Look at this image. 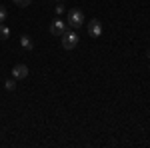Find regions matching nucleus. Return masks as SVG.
I'll list each match as a JSON object with an SVG mask.
<instances>
[{
  "label": "nucleus",
  "mask_w": 150,
  "mask_h": 148,
  "mask_svg": "<svg viewBox=\"0 0 150 148\" xmlns=\"http://www.w3.org/2000/svg\"><path fill=\"white\" fill-rule=\"evenodd\" d=\"M76 44H78V34L74 30H64V34H62V48L64 50H74Z\"/></svg>",
  "instance_id": "1"
},
{
  "label": "nucleus",
  "mask_w": 150,
  "mask_h": 148,
  "mask_svg": "<svg viewBox=\"0 0 150 148\" xmlns=\"http://www.w3.org/2000/svg\"><path fill=\"white\" fill-rule=\"evenodd\" d=\"M82 22H84V14H82V10L74 8V10L68 12V24L72 26V28H78Z\"/></svg>",
  "instance_id": "2"
},
{
  "label": "nucleus",
  "mask_w": 150,
  "mask_h": 148,
  "mask_svg": "<svg viewBox=\"0 0 150 148\" xmlns=\"http://www.w3.org/2000/svg\"><path fill=\"white\" fill-rule=\"evenodd\" d=\"M64 30H66L64 20H60V18L52 20V24H50V34H52V36H62V34H64Z\"/></svg>",
  "instance_id": "3"
},
{
  "label": "nucleus",
  "mask_w": 150,
  "mask_h": 148,
  "mask_svg": "<svg viewBox=\"0 0 150 148\" xmlns=\"http://www.w3.org/2000/svg\"><path fill=\"white\" fill-rule=\"evenodd\" d=\"M88 34L92 36V38H98V36L102 34V22L96 20V18L90 20V22H88Z\"/></svg>",
  "instance_id": "4"
},
{
  "label": "nucleus",
  "mask_w": 150,
  "mask_h": 148,
  "mask_svg": "<svg viewBox=\"0 0 150 148\" xmlns=\"http://www.w3.org/2000/svg\"><path fill=\"white\" fill-rule=\"evenodd\" d=\"M12 76L16 80H24L28 76V66H26V64H16V66L12 68Z\"/></svg>",
  "instance_id": "5"
},
{
  "label": "nucleus",
  "mask_w": 150,
  "mask_h": 148,
  "mask_svg": "<svg viewBox=\"0 0 150 148\" xmlns=\"http://www.w3.org/2000/svg\"><path fill=\"white\" fill-rule=\"evenodd\" d=\"M20 42H22V46L24 48H26V50H32V48H34V42H32V38H30V36H20Z\"/></svg>",
  "instance_id": "6"
},
{
  "label": "nucleus",
  "mask_w": 150,
  "mask_h": 148,
  "mask_svg": "<svg viewBox=\"0 0 150 148\" xmlns=\"http://www.w3.org/2000/svg\"><path fill=\"white\" fill-rule=\"evenodd\" d=\"M4 88H6V90H16V78H10V80H6V82H4Z\"/></svg>",
  "instance_id": "7"
},
{
  "label": "nucleus",
  "mask_w": 150,
  "mask_h": 148,
  "mask_svg": "<svg viewBox=\"0 0 150 148\" xmlns=\"http://www.w3.org/2000/svg\"><path fill=\"white\" fill-rule=\"evenodd\" d=\"M8 36H10V30H8V28H6L4 24L0 22V38H2V40H6Z\"/></svg>",
  "instance_id": "8"
},
{
  "label": "nucleus",
  "mask_w": 150,
  "mask_h": 148,
  "mask_svg": "<svg viewBox=\"0 0 150 148\" xmlns=\"http://www.w3.org/2000/svg\"><path fill=\"white\" fill-rule=\"evenodd\" d=\"M30 2H32V0H14V4H16V6H20V8L30 6Z\"/></svg>",
  "instance_id": "9"
},
{
  "label": "nucleus",
  "mask_w": 150,
  "mask_h": 148,
  "mask_svg": "<svg viewBox=\"0 0 150 148\" xmlns=\"http://www.w3.org/2000/svg\"><path fill=\"white\" fill-rule=\"evenodd\" d=\"M6 14H8V12H6V8L0 4V22H4V20H6Z\"/></svg>",
  "instance_id": "10"
},
{
  "label": "nucleus",
  "mask_w": 150,
  "mask_h": 148,
  "mask_svg": "<svg viewBox=\"0 0 150 148\" xmlns=\"http://www.w3.org/2000/svg\"><path fill=\"white\" fill-rule=\"evenodd\" d=\"M56 12H58V14H62V12H64V6H62V4H58V6H56Z\"/></svg>",
  "instance_id": "11"
},
{
  "label": "nucleus",
  "mask_w": 150,
  "mask_h": 148,
  "mask_svg": "<svg viewBox=\"0 0 150 148\" xmlns=\"http://www.w3.org/2000/svg\"><path fill=\"white\" fill-rule=\"evenodd\" d=\"M146 56H148V58H150V48H148V50H146Z\"/></svg>",
  "instance_id": "12"
},
{
  "label": "nucleus",
  "mask_w": 150,
  "mask_h": 148,
  "mask_svg": "<svg viewBox=\"0 0 150 148\" xmlns=\"http://www.w3.org/2000/svg\"><path fill=\"white\" fill-rule=\"evenodd\" d=\"M56 2H60V0H56Z\"/></svg>",
  "instance_id": "13"
}]
</instances>
